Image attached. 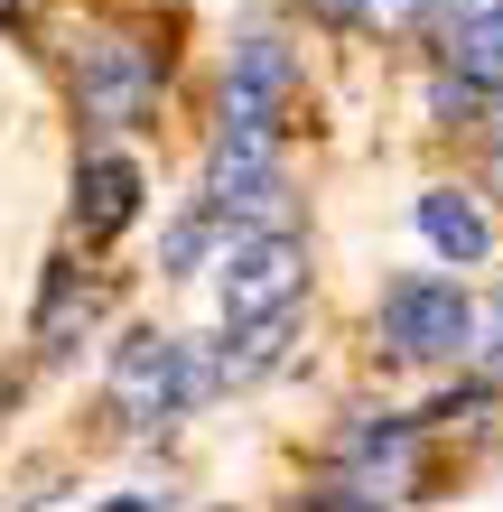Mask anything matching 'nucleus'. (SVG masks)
Here are the masks:
<instances>
[{"mask_svg": "<svg viewBox=\"0 0 503 512\" xmlns=\"http://www.w3.org/2000/svg\"><path fill=\"white\" fill-rule=\"evenodd\" d=\"M382 345H392V364H457L466 336H476V298L457 280H438V270H410V280L382 289Z\"/></svg>", "mask_w": 503, "mask_h": 512, "instance_id": "obj_2", "label": "nucleus"}, {"mask_svg": "<svg viewBox=\"0 0 503 512\" xmlns=\"http://www.w3.org/2000/svg\"><path fill=\"white\" fill-rule=\"evenodd\" d=\"M429 19H466V10H485V0H420Z\"/></svg>", "mask_w": 503, "mask_h": 512, "instance_id": "obj_17", "label": "nucleus"}, {"mask_svg": "<svg viewBox=\"0 0 503 512\" xmlns=\"http://www.w3.org/2000/svg\"><path fill=\"white\" fill-rule=\"evenodd\" d=\"M336 466H345V494H364V503L420 494V419H401V410L354 419V429L336 438Z\"/></svg>", "mask_w": 503, "mask_h": 512, "instance_id": "obj_5", "label": "nucleus"}, {"mask_svg": "<svg viewBox=\"0 0 503 512\" xmlns=\"http://www.w3.org/2000/svg\"><path fill=\"white\" fill-rule=\"evenodd\" d=\"M10 10H19V0H0V19H10Z\"/></svg>", "mask_w": 503, "mask_h": 512, "instance_id": "obj_20", "label": "nucleus"}, {"mask_svg": "<svg viewBox=\"0 0 503 512\" xmlns=\"http://www.w3.org/2000/svg\"><path fill=\"white\" fill-rule=\"evenodd\" d=\"M140 196H150V177H140L122 149H94V159L75 168V233L84 243H112V233L140 215Z\"/></svg>", "mask_w": 503, "mask_h": 512, "instance_id": "obj_7", "label": "nucleus"}, {"mask_svg": "<svg viewBox=\"0 0 503 512\" xmlns=\"http://www.w3.org/2000/svg\"><path fill=\"white\" fill-rule=\"evenodd\" d=\"M299 298H308V243L299 233H233V252H224V326L280 317Z\"/></svg>", "mask_w": 503, "mask_h": 512, "instance_id": "obj_4", "label": "nucleus"}, {"mask_svg": "<svg viewBox=\"0 0 503 512\" xmlns=\"http://www.w3.org/2000/svg\"><path fill=\"white\" fill-rule=\"evenodd\" d=\"M215 243L233 252V224L215 215V205H187V215L168 224V243H159V270H168V280H187V270H196L205 252H215Z\"/></svg>", "mask_w": 503, "mask_h": 512, "instance_id": "obj_12", "label": "nucleus"}, {"mask_svg": "<svg viewBox=\"0 0 503 512\" xmlns=\"http://www.w3.org/2000/svg\"><path fill=\"white\" fill-rule=\"evenodd\" d=\"M159 75H168V56L150 38H131V28H103V38L75 47V103H84V122H112V131L150 122Z\"/></svg>", "mask_w": 503, "mask_h": 512, "instance_id": "obj_3", "label": "nucleus"}, {"mask_svg": "<svg viewBox=\"0 0 503 512\" xmlns=\"http://www.w3.org/2000/svg\"><path fill=\"white\" fill-rule=\"evenodd\" d=\"M289 512H382V503H364V494H345V485H327V494H308V503H289Z\"/></svg>", "mask_w": 503, "mask_h": 512, "instance_id": "obj_15", "label": "nucleus"}, {"mask_svg": "<svg viewBox=\"0 0 503 512\" xmlns=\"http://www.w3.org/2000/svg\"><path fill=\"white\" fill-rule=\"evenodd\" d=\"M494 196H503V149H494Z\"/></svg>", "mask_w": 503, "mask_h": 512, "instance_id": "obj_19", "label": "nucleus"}, {"mask_svg": "<svg viewBox=\"0 0 503 512\" xmlns=\"http://www.w3.org/2000/svg\"><path fill=\"white\" fill-rule=\"evenodd\" d=\"M289 336H299V308H280V317H252V326H233V345L215 354V373L243 391V382H271L289 364Z\"/></svg>", "mask_w": 503, "mask_h": 512, "instance_id": "obj_8", "label": "nucleus"}, {"mask_svg": "<svg viewBox=\"0 0 503 512\" xmlns=\"http://www.w3.org/2000/svg\"><path fill=\"white\" fill-rule=\"evenodd\" d=\"M448 66H457L466 94H503V0H485V10H466V19H457Z\"/></svg>", "mask_w": 503, "mask_h": 512, "instance_id": "obj_9", "label": "nucleus"}, {"mask_svg": "<svg viewBox=\"0 0 503 512\" xmlns=\"http://www.w3.org/2000/svg\"><path fill=\"white\" fill-rule=\"evenodd\" d=\"M280 103H289V47L280 38H243L224 75V131H261L280 140Z\"/></svg>", "mask_w": 503, "mask_h": 512, "instance_id": "obj_6", "label": "nucleus"}, {"mask_svg": "<svg viewBox=\"0 0 503 512\" xmlns=\"http://www.w3.org/2000/svg\"><path fill=\"white\" fill-rule=\"evenodd\" d=\"M103 512H168V503H159V494H112Z\"/></svg>", "mask_w": 503, "mask_h": 512, "instance_id": "obj_16", "label": "nucleus"}, {"mask_svg": "<svg viewBox=\"0 0 503 512\" xmlns=\"http://www.w3.org/2000/svg\"><path fill=\"white\" fill-rule=\"evenodd\" d=\"M466 354L485 364V382H503V298H485V308H476V336H466Z\"/></svg>", "mask_w": 503, "mask_h": 512, "instance_id": "obj_13", "label": "nucleus"}, {"mask_svg": "<svg viewBox=\"0 0 503 512\" xmlns=\"http://www.w3.org/2000/svg\"><path fill=\"white\" fill-rule=\"evenodd\" d=\"M224 373H215V345L205 336H159V326H140V336L112 345V410L131 419V429H159V419H187L196 401H215Z\"/></svg>", "mask_w": 503, "mask_h": 512, "instance_id": "obj_1", "label": "nucleus"}, {"mask_svg": "<svg viewBox=\"0 0 503 512\" xmlns=\"http://www.w3.org/2000/svg\"><path fill=\"white\" fill-rule=\"evenodd\" d=\"M354 19L364 28H401V19H420V0H354Z\"/></svg>", "mask_w": 503, "mask_h": 512, "instance_id": "obj_14", "label": "nucleus"}, {"mask_svg": "<svg viewBox=\"0 0 503 512\" xmlns=\"http://www.w3.org/2000/svg\"><path fill=\"white\" fill-rule=\"evenodd\" d=\"M420 233H429L448 261H485V243H494L485 215H476V196H457V187H429V196H420Z\"/></svg>", "mask_w": 503, "mask_h": 512, "instance_id": "obj_10", "label": "nucleus"}, {"mask_svg": "<svg viewBox=\"0 0 503 512\" xmlns=\"http://www.w3.org/2000/svg\"><path fill=\"white\" fill-rule=\"evenodd\" d=\"M94 317V280L84 270H47V298H38V345L47 354H66V336Z\"/></svg>", "mask_w": 503, "mask_h": 512, "instance_id": "obj_11", "label": "nucleus"}, {"mask_svg": "<svg viewBox=\"0 0 503 512\" xmlns=\"http://www.w3.org/2000/svg\"><path fill=\"white\" fill-rule=\"evenodd\" d=\"M317 10H327V19H354V0H317Z\"/></svg>", "mask_w": 503, "mask_h": 512, "instance_id": "obj_18", "label": "nucleus"}]
</instances>
